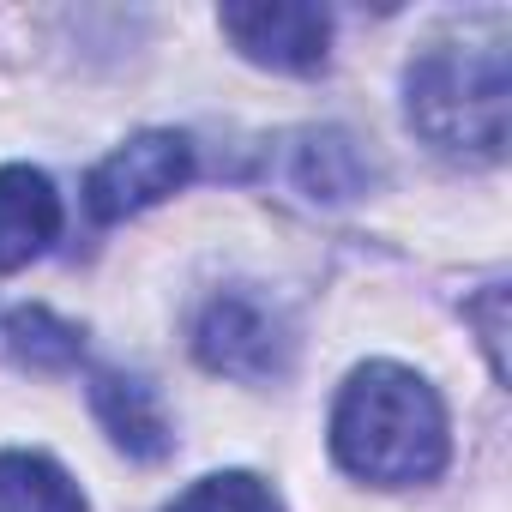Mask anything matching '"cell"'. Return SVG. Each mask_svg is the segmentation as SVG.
Masks as SVG:
<instances>
[{"mask_svg":"<svg viewBox=\"0 0 512 512\" xmlns=\"http://www.w3.org/2000/svg\"><path fill=\"white\" fill-rule=\"evenodd\" d=\"M332 452L350 476L380 488L428 482L446 464V410L422 374L398 362H368L338 392Z\"/></svg>","mask_w":512,"mask_h":512,"instance_id":"obj_1","label":"cell"},{"mask_svg":"<svg viewBox=\"0 0 512 512\" xmlns=\"http://www.w3.org/2000/svg\"><path fill=\"white\" fill-rule=\"evenodd\" d=\"M506 37H452L434 43L416 67H410V127L458 157V163H500L506 151Z\"/></svg>","mask_w":512,"mask_h":512,"instance_id":"obj_2","label":"cell"},{"mask_svg":"<svg viewBox=\"0 0 512 512\" xmlns=\"http://www.w3.org/2000/svg\"><path fill=\"white\" fill-rule=\"evenodd\" d=\"M193 350L211 374H229V380H247V386H266V380H284L290 374V326L284 314L266 302V296H247V290H229L217 296L205 314H199V332H193Z\"/></svg>","mask_w":512,"mask_h":512,"instance_id":"obj_3","label":"cell"},{"mask_svg":"<svg viewBox=\"0 0 512 512\" xmlns=\"http://www.w3.org/2000/svg\"><path fill=\"white\" fill-rule=\"evenodd\" d=\"M187 175H193V145H187L181 133H163V127H157V133L127 139L121 151H109V157L91 169L85 205H91L97 223H121V217H133V211L169 199Z\"/></svg>","mask_w":512,"mask_h":512,"instance_id":"obj_4","label":"cell"},{"mask_svg":"<svg viewBox=\"0 0 512 512\" xmlns=\"http://www.w3.org/2000/svg\"><path fill=\"white\" fill-rule=\"evenodd\" d=\"M223 37L272 73H314L332 49V13L308 0H253L223 7Z\"/></svg>","mask_w":512,"mask_h":512,"instance_id":"obj_5","label":"cell"},{"mask_svg":"<svg viewBox=\"0 0 512 512\" xmlns=\"http://www.w3.org/2000/svg\"><path fill=\"white\" fill-rule=\"evenodd\" d=\"M61 235V193L43 169L7 163L0 169V272L31 266Z\"/></svg>","mask_w":512,"mask_h":512,"instance_id":"obj_6","label":"cell"},{"mask_svg":"<svg viewBox=\"0 0 512 512\" xmlns=\"http://www.w3.org/2000/svg\"><path fill=\"white\" fill-rule=\"evenodd\" d=\"M91 410H97V422L109 428V440H115L127 458H145V464H151V458H163V452L175 446L157 392H151L145 380H133V374L103 368V374L91 380Z\"/></svg>","mask_w":512,"mask_h":512,"instance_id":"obj_7","label":"cell"},{"mask_svg":"<svg viewBox=\"0 0 512 512\" xmlns=\"http://www.w3.org/2000/svg\"><path fill=\"white\" fill-rule=\"evenodd\" d=\"M0 512H85V494L43 452H0Z\"/></svg>","mask_w":512,"mask_h":512,"instance_id":"obj_8","label":"cell"},{"mask_svg":"<svg viewBox=\"0 0 512 512\" xmlns=\"http://www.w3.org/2000/svg\"><path fill=\"white\" fill-rule=\"evenodd\" d=\"M296 181H302L308 199H356L368 187V163H362L356 139H344V133L326 127V133H302V145H296Z\"/></svg>","mask_w":512,"mask_h":512,"instance_id":"obj_9","label":"cell"},{"mask_svg":"<svg viewBox=\"0 0 512 512\" xmlns=\"http://www.w3.org/2000/svg\"><path fill=\"white\" fill-rule=\"evenodd\" d=\"M0 338H7L19 368H37V374H55V368L79 362V326L55 320L49 308H13L7 326H0Z\"/></svg>","mask_w":512,"mask_h":512,"instance_id":"obj_10","label":"cell"},{"mask_svg":"<svg viewBox=\"0 0 512 512\" xmlns=\"http://www.w3.org/2000/svg\"><path fill=\"white\" fill-rule=\"evenodd\" d=\"M169 512H284V500L247 470H217V476L193 482Z\"/></svg>","mask_w":512,"mask_h":512,"instance_id":"obj_11","label":"cell"}]
</instances>
